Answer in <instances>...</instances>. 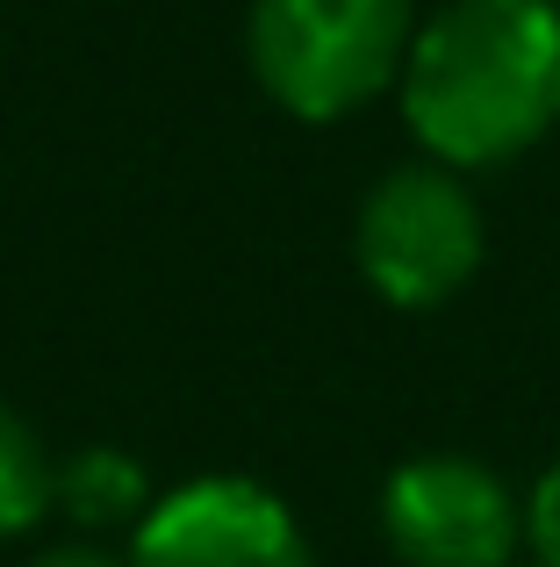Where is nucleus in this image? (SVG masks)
I'll list each match as a JSON object with an SVG mask.
<instances>
[{"label":"nucleus","instance_id":"nucleus-1","mask_svg":"<svg viewBox=\"0 0 560 567\" xmlns=\"http://www.w3.org/2000/svg\"><path fill=\"white\" fill-rule=\"evenodd\" d=\"M395 101L446 173L525 158L560 123V0H446L409 37Z\"/></svg>","mask_w":560,"mask_h":567},{"label":"nucleus","instance_id":"nucleus-2","mask_svg":"<svg viewBox=\"0 0 560 567\" xmlns=\"http://www.w3.org/2000/svg\"><path fill=\"white\" fill-rule=\"evenodd\" d=\"M417 0H252L245 58L294 123H345L403 80Z\"/></svg>","mask_w":560,"mask_h":567},{"label":"nucleus","instance_id":"nucleus-3","mask_svg":"<svg viewBox=\"0 0 560 567\" xmlns=\"http://www.w3.org/2000/svg\"><path fill=\"white\" fill-rule=\"evenodd\" d=\"M481 202L460 173L409 158L366 187L352 216V259L360 280L388 309H446L481 274Z\"/></svg>","mask_w":560,"mask_h":567},{"label":"nucleus","instance_id":"nucleus-4","mask_svg":"<svg viewBox=\"0 0 560 567\" xmlns=\"http://www.w3.org/2000/svg\"><path fill=\"white\" fill-rule=\"evenodd\" d=\"M381 532L403 567H510L525 496L475 453H417L381 482Z\"/></svg>","mask_w":560,"mask_h":567},{"label":"nucleus","instance_id":"nucleus-5","mask_svg":"<svg viewBox=\"0 0 560 567\" xmlns=\"http://www.w3.org/2000/svg\"><path fill=\"white\" fill-rule=\"evenodd\" d=\"M129 567H323L302 517L252 474H201L152 503Z\"/></svg>","mask_w":560,"mask_h":567},{"label":"nucleus","instance_id":"nucleus-6","mask_svg":"<svg viewBox=\"0 0 560 567\" xmlns=\"http://www.w3.org/2000/svg\"><path fill=\"white\" fill-rule=\"evenodd\" d=\"M51 503L65 511V525L80 539H115V532H137L158 496H152V474H144L137 453H123V445H80V453L58 460Z\"/></svg>","mask_w":560,"mask_h":567},{"label":"nucleus","instance_id":"nucleus-7","mask_svg":"<svg viewBox=\"0 0 560 567\" xmlns=\"http://www.w3.org/2000/svg\"><path fill=\"white\" fill-rule=\"evenodd\" d=\"M51 445L37 439V424H29L14 402H0V539H22V532L43 525V511H51Z\"/></svg>","mask_w":560,"mask_h":567},{"label":"nucleus","instance_id":"nucleus-8","mask_svg":"<svg viewBox=\"0 0 560 567\" xmlns=\"http://www.w3.org/2000/svg\"><path fill=\"white\" fill-rule=\"evenodd\" d=\"M525 554L539 567H560V460L525 488Z\"/></svg>","mask_w":560,"mask_h":567},{"label":"nucleus","instance_id":"nucleus-9","mask_svg":"<svg viewBox=\"0 0 560 567\" xmlns=\"http://www.w3.org/2000/svg\"><path fill=\"white\" fill-rule=\"evenodd\" d=\"M22 567H129V546L115 554V546H101V539H65V546H43V554L22 560Z\"/></svg>","mask_w":560,"mask_h":567}]
</instances>
